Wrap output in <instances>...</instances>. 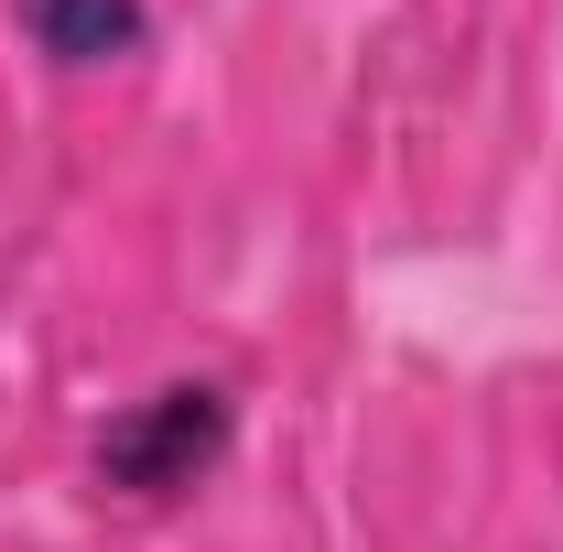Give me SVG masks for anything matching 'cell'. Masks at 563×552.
<instances>
[{"label":"cell","mask_w":563,"mask_h":552,"mask_svg":"<svg viewBox=\"0 0 563 552\" xmlns=\"http://www.w3.org/2000/svg\"><path fill=\"white\" fill-rule=\"evenodd\" d=\"M22 33L55 66H120V55L152 44V11L141 0H22Z\"/></svg>","instance_id":"2"},{"label":"cell","mask_w":563,"mask_h":552,"mask_svg":"<svg viewBox=\"0 0 563 552\" xmlns=\"http://www.w3.org/2000/svg\"><path fill=\"white\" fill-rule=\"evenodd\" d=\"M228 444H239V401L217 379H163V390H141L131 412L98 433V487L185 498V487H207L228 466Z\"/></svg>","instance_id":"1"}]
</instances>
